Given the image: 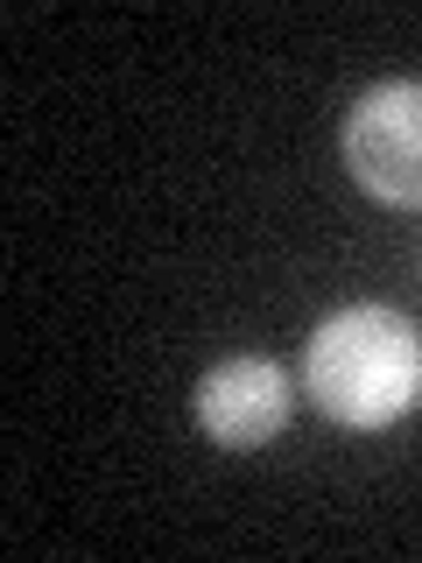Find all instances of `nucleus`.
I'll use <instances>...</instances> for the list:
<instances>
[{"instance_id":"nucleus-1","label":"nucleus","mask_w":422,"mask_h":563,"mask_svg":"<svg viewBox=\"0 0 422 563\" xmlns=\"http://www.w3.org/2000/svg\"><path fill=\"white\" fill-rule=\"evenodd\" d=\"M303 380L331 422L387 430L422 401V331L395 303H352L310 331Z\"/></svg>"},{"instance_id":"nucleus-2","label":"nucleus","mask_w":422,"mask_h":563,"mask_svg":"<svg viewBox=\"0 0 422 563\" xmlns=\"http://www.w3.org/2000/svg\"><path fill=\"white\" fill-rule=\"evenodd\" d=\"M345 169L380 205H422V78H387L352 106Z\"/></svg>"},{"instance_id":"nucleus-3","label":"nucleus","mask_w":422,"mask_h":563,"mask_svg":"<svg viewBox=\"0 0 422 563\" xmlns=\"http://www.w3.org/2000/svg\"><path fill=\"white\" fill-rule=\"evenodd\" d=\"M289 422V374L268 352H233L198 380V430L219 451H260Z\"/></svg>"}]
</instances>
